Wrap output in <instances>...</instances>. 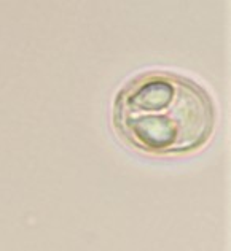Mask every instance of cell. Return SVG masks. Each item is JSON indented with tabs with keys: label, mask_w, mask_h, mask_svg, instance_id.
Listing matches in <instances>:
<instances>
[{
	"label": "cell",
	"mask_w": 231,
	"mask_h": 251,
	"mask_svg": "<svg viewBox=\"0 0 231 251\" xmlns=\"http://www.w3.org/2000/svg\"><path fill=\"white\" fill-rule=\"evenodd\" d=\"M114 124L131 147L153 156H187L210 142L217 108L206 88L183 75L153 70L116 96Z\"/></svg>",
	"instance_id": "1"
}]
</instances>
